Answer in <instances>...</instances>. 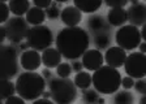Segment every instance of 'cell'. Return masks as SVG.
Here are the masks:
<instances>
[{
  "mask_svg": "<svg viewBox=\"0 0 146 104\" xmlns=\"http://www.w3.org/2000/svg\"><path fill=\"white\" fill-rule=\"evenodd\" d=\"M117 47H120L124 51H133L138 47L142 39L138 28L132 26V25H124L116 31L115 35Z\"/></svg>",
  "mask_w": 146,
  "mask_h": 104,
  "instance_id": "7",
  "label": "cell"
},
{
  "mask_svg": "<svg viewBox=\"0 0 146 104\" xmlns=\"http://www.w3.org/2000/svg\"><path fill=\"white\" fill-rule=\"evenodd\" d=\"M42 77L44 78V80H51V78H52L51 70H50V69H47V68H46V69H43V70H42Z\"/></svg>",
  "mask_w": 146,
  "mask_h": 104,
  "instance_id": "35",
  "label": "cell"
},
{
  "mask_svg": "<svg viewBox=\"0 0 146 104\" xmlns=\"http://www.w3.org/2000/svg\"><path fill=\"white\" fill-rule=\"evenodd\" d=\"M60 8L58 7V3H51V5L44 9V13H46V17H48L50 20H56L60 16Z\"/></svg>",
  "mask_w": 146,
  "mask_h": 104,
  "instance_id": "27",
  "label": "cell"
},
{
  "mask_svg": "<svg viewBox=\"0 0 146 104\" xmlns=\"http://www.w3.org/2000/svg\"><path fill=\"white\" fill-rule=\"evenodd\" d=\"M5 29H4V26H1L0 25V46L3 44V42L5 40Z\"/></svg>",
  "mask_w": 146,
  "mask_h": 104,
  "instance_id": "37",
  "label": "cell"
},
{
  "mask_svg": "<svg viewBox=\"0 0 146 104\" xmlns=\"http://www.w3.org/2000/svg\"><path fill=\"white\" fill-rule=\"evenodd\" d=\"M18 73V55L13 46H0V81H11Z\"/></svg>",
  "mask_w": 146,
  "mask_h": 104,
  "instance_id": "5",
  "label": "cell"
},
{
  "mask_svg": "<svg viewBox=\"0 0 146 104\" xmlns=\"http://www.w3.org/2000/svg\"><path fill=\"white\" fill-rule=\"evenodd\" d=\"M16 92L24 100H36L46 89V80L35 72H25L17 77Z\"/></svg>",
  "mask_w": 146,
  "mask_h": 104,
  "instance_id": "2",
  "label": "cell"
},
{
  "mask_svg": "<svg viewBox=\"0 0 146 104\" xmlns=\"http://www.w3.org/2000/svg\"><path fill=\"white\" fill-rule=\"evenodd\" d=\"M88 26L93 33L98 34V33H106L108 30V24L107 21L98 14H90L88 18Z\"/></svg>",
  "mask_w": 146,
  "mask_h": 104,
  "instance_id": "17",
  "label": "cell"
},
{
  "mask_svg": "<svg viewBox=\"0 0 146 104\" xmlns=\"http://www.w3.org/2000/svg\"><path fill=\"white\" fill-rule=\"evenodd\" d=\"M138 48H140V53H143V55H145V52H146V44H145V42H141L140 44H138Z\"/></svg>",
  "mask_w": 146,
  "mask_h": 104,
  "instance_id": "38",
  "label": "cell"
},
{
  "mask_svg": "<svg viewBox=\"0 0 146 104\" xmlns=\"http://www.w3.org/2000/svg\"><path fill=\"white\" fill-rule=\"evenodd\" d=\"M20 63H21V66L24 68L26 72H34L40 66V64H42V56L39 55L38 51H34V49H25V51L21 53Z\"/></svg>",
  "mask_w": 146,
  "mask_h": 104,
  "instance_id": "12",
  "label": "cell"
},
{
  "mask_svg": "<svg viewBox=\"0 0 146 104\" xmlns=\"http://www.w3.org/2000/svg\"><path fill=\"white\" fill-rule=\"evenodd\" d=\"M82 100L85 101L86 104H98V100H99V95L95 90H82Z\"/></svg>",
  "mask_w": 146,
  "mask_h": 104,
  "instance_id": "25",
  "label": "cell"
},
{
  "mask_svg": "<svg viewBox=\"0 0 146 104\" xmlns=\"http://www.w3.org/2000/svg\"><path fill=\"white\" fill-rule=\"evenodd\" d=\"M5 37L13 44H20L26 39V34L29 31V24L24 17H11L5 22Z\"/></svg>",
  "mask_w": 146,
  "mask_h": 104,
  "instance_id": "8",
  "label": "cell"
},
{
  "mask_svg": "<svg viewBox=\"0 0 146 104\" xmlns=\"http://www.w3.org/2000/svg\"><path fill=\"white\" fill-rule=\"evenodd\" d=\"M9 13H11V11H9L8 4L4 1H0V25L9 20Z\"/></svg>",
  "mask_w": 146,
  "mask_h": 104,
  "instance_id": "28",
  "label": "cell"
},
{
  "mask_svg": "<svg viewBox=\"0 0 146 104\" xmlns=\"http://www.w3.org/2000/svg\"><path fill=\"white\" fill-rule=\"evenodd\" d=\"M98 104H104V99L103 98H99V100H98Z\"/></svg>",
  "mask_w": 146,
  "mask_h": 104,
  "instance_id": "41",
  "label": "cell"
},
{
  "mask_svg": "<svg viewBox=\"0 0 146 104\" xmlns=\"http://www.w3.org/2000/svg\"><path fill=\"white\" fill-rule=\"evenodd\" d=\"M42 98H43V99H48V98H51V94H50V91H43Z\"/></svg>",
  "mask_w": 146,
  "mask_h": 104,
  "instance_id": "39",
  "label": "cell"
},
{
  "mask_svg": "<svg viewBox=\"0 0 146 104\" xmlns=\"http://www.w3.org/2000/svg\"><path fill=\"white\" fill-rule=\"evenodd\" d=\"M133 87L136 89L137 92H140V94H142V95L146 94V81L143 80V78H141V80H137L136 82H134Z\"/></svg>",
  "mask_w": 146,
  "mask_h": 104,
  "instance_id": "30",
  "label": "cell"
},
{
  "mask_svg": "<svg viewBox=\"0 0 146 104\" xmlns=\"http://www.w3.org/2000/svg\"><path fill=\"white\" fill-rule=\"evenodd\" d=\"M145 100H146V99H145V96H143V95H142V98L140 99V104H145Z\"/></svg>",
  "mask_w": 146,
  "mask_h": 104,
  "instance_id": "40",
  "label": "cell"
},
{
  "mask_svg": "<svg viewBox=\"0 0 146 104\" xmlns=\"http://www.w3.org/2000/svg\"><path fill=\"white\" fill-rule=\"evenodd\" d=\"M127 18L132 26H143L146 21V5L143 3L132 4L127 9Z\"/></svg>",
  "mask_w": 146,
  "mask_h": 104,
  "instance_id": "11",
  "label": "cell"
},
{
  "mask_svg": "<svg viewBox=\"0 0 146 104\" xmlns=\"http://www.w3.org/2000/svg\"><path fill=\"white\" fill-rule=\"evenodd\" d=\"M9 11L15 14V17H22L30 9V1L27 0H11L8 3Z\"/></svg>",
  "mask_w": 146,
  "mask_h": 104,
  "instance_id": "20",
  "label": "cell"
},
{
  "mask_svg": "<svg viewBox=\"0 0 146 104\" xmlns=\"http://www.w3.org/2000/svg\"><path fill=\"white\" fill-rule=\"evenodd\" d=\"M73 83L76 86L77 89L81 90H88L90 89L91 86V74L88 73V72H78V73L74 76V80H73Z\"/></svg>",
  "mask_w": 146,
  "mask_h": 104,
  "instance_id": "21",
  "label": "cell"
},
{
  "mask_svg": "<svg viewBox=\"0 0 146 104\" xmlns=\"http://www.w3.org/2000/svg\"><path fill=\"white\" fill-rule=\"evenodd\" d=\"M16 94V85L12 81H0V99L7 100Z\"/></svg>",
  "mask_w": 146,
  "mask_h": 104,
  "instance_id": "22",
  "label": "cell"
},
{
  "mask_svg": "<svg viewBox=\"0 0 146 104\" xmlns=\"http://www.w3.org/2000/svg\"><path fill=\"white\" fill-rule=\"evenodd\" d=\"M26 22L27 24L33 25V26H39L43 25V21L46 20V13L44 9L36 8V7H31L30 9L27 11L26 13Z\"/></svg>",
  "mask_w": 146,
  "mask_h": 104,
  "instance_id": "19",
  "label": "cell"
},
{
  "mask_svg": "<svg viewBox=\"0 0 146 104\" xmlns=\"http://www.w3.org/2000/svg\"><path fill=\"white\" fill-rule=\"evenodd\" d=\"M112 103L113 104H134V96L128 90L117 91L112 99Z\"/></svg>",
  "mask_w": 146,
  "mask_h": 104,
  "instance_id": "23",
  "label": "cell"
},
{
  "mask_svg": "<svg viewBox=\"0 0 146 104\" xmlns=\"http://www.w3.org/2000/svg\"><path fill=\"white\" fill-rule=\"evenodd\" d=\"M54 42V34L46 25L33 26L26 34V44L34 51H44L50 48Z\"/></svg>",
  "mask_w": 146,
  "mask_h": 104,
  "instance_id": "6",
  "label": "cell"
},
{
  "mask_svg": "<svg viewBox=\"0 0 146 104\" xmlns=\"http://www.w3.org/2000/svg\"><path fill=\"white\" fill-rule=\"evenodd\" d=\"M51 3L52 1H50V0H34V7L40 8V9H47L51 5Z\"/></svg>",
  "mask_w": 146,
  "mask_h": 104,
  "instance_id": "32",
  "label": "cell"
},
{
  "mask_svg": "<svg viewBox=\"0 0 146 104\" xmlns=\"http://www.w3.org/2000/svg\"><path fill=\"white\" fill-rule=\"evenodd\" d=\"M123 66L128 77L133 80H141L146 74V56L140 52H132L131 55H127Z\"/></svg>",
  "mask_w": 146,
  "mask_h": 104,
  "instance_id": "9",
  "label": "cell"
},
{
  "mask_svg": "<svg viewBox=\"0 0 146 104\" xmlns=\"http://www.w3.org/2000/svg\"><path fill=\"white\" fill-rule=\"evenodd\" d=\"M103 55L102 52L98 49H88V51L82 55L81 57V64L89 72H95L98 70L100 66H103Z\"/></svg>",
  "mask_w": 146,
  "mask_h": 104,
  "instance_id": "10",
  "label": "cell"
},
{
  "mask_svg": "<svg viewBox=\"0 0 146 104\" xmlns=\"http://www.w3.org/2000/svg\"><path fill=\"white\" fill-rule=\"evenodd\" d=\"M120 83H121V74L119 73L117 69L108 65L100 66L91 76V85H94V90L99 94H115L120 89Z\"/></svg>",
  "mask_w": 146,
  "mask_h": 104,
  "instance_id": "3",
  "label": "cell"
},
{
  "mask_svg": "<svg viewBox=\"0 0 146 104\" xmlns=\"http://www.w3.org/2000/svg\"><path fill=\"white\" fill-rule=\"evenodd\" d=\"M103 59L108 66L117 69V68H121L124 65L125 59H127V52L120 47H110V48H107Z\"/></svg>",
  "mask_w": 146,
  "mask_h": 104,
  "instance_id": "13",
  "label": "cell"
},
{
  "mask_svg": "<svg viewBox=\"0 0 146 104\" xmlns=\"http://www.w3.org/2000/svg\"><path fill=\"white\" fill-rule=\"evenodd\" d=\"M133 85H134V80L133 78H131V77H124V78H121V83H120V86H123L124 87V90H131L133 89Z\"/></svg>",
  "mask_w": 146,
  "mask_h": 104,
  "instance_id": "31",
  "label": "cell"
},
{
  "mask_svg": "<svg viewBox=\"0 0 146 104\" xmlns=\"http://www.w3.org/2000/svg\"><path fill=\"white\" fill-rule=\"evenodd\" d=\"M137 3H140L138 0H132V4H137Z\"/></svg>",
  "mask_w": 146,
  "mask_h": 104,
  "instance_id": "42",
  "label": "cell"
},
{
  "mask_svg": "<svg viewBox=\"0 0 146 104\" xmlns=\"http://www.w3.org/2000/svg\"><path fill=\"white\" fill-rule=\"evenodd\" d=\"M56 49L60 52L61 57L67 60H78L88 51L90 44L88 31L82 28H64L56 35Z\"/></svg>",
  "mask_w": 146,
  "mask_h": 104,
  "instance_id": "1",
  "label": "cell"
},
{
  "mask_svg": "<svg viewBox=\"0 0 146 104\" xmlns=\"http://www.w3.org/2000/svg\"><path fill=\"white\" fill-rule=\"evenodd\" d=\"M4 104H25V100L22 98H20V96H11V98H8L5 101H4Z\"/></svg>",
  "mask_w": 146,
  "mask_h": 104,
  "instance_id": "33",
  "label": "cell"
},
{
  "mask_svg": "<svg viewBox=\"0 0 146 104\" xmlns=\"http://www.w3.org/2000/svg\"><path fill=\"white\" fill-rule=\"evenodd\" d=\"M33 104H55L54 101H51L50 99H36V100L33 101Z\"/></svg>",
  "mask_w": 146,
  "mask_h": 104,
  "instance_id": "36",
  "label": "cell"
},
{
  "mask_svg": "<svg viewBox=\"0 0 146 104\" xmlns=\"http://www.w3.org/2000/svg\"><path fill=\"white\" fill-rule=\"evenodd\" d=\"M73 5L81 13L94 14V12H97L102 7V1H98V0H74Z\"/></svg>",
  "mask_w": 146,
  "mask_h": 104,
  "instance_id": "18",
  "label": "cell"
},
{
  "mask_svg": "<svg viewBox=\"0 0 146 104\" xmlns=\"http://www.w3.org/2000/svg\"><path fill=\"white\" fill-rule=\"evenodd\" d=\"M72 72H76V73H78V72H81L82 69H84V66H82L81 61H77V60H74V61L72 63Z\"/></svg>",
  "mask_w": 146,
  "mask_h": 104,
  "instance_id": "34",
  "label": "cell"
},
{
  "mask_svg": "<svg viewBox=\"0 0 146 104\" xmlns=\"http://www.w3.org/2000/svg\"><path fill=\"white\" fill-rule=\"evenodd\" d=\"M56 73L59 78H69V76L72 74V66L68 63H60L56 66Z\"/></svg>",
  "mask_w": 146,
  "mask_h": 104,
  "instance_id": "26",
  "label": "cell"
},
{
  "mask_svg": "<svg viewBox=\"0 0 146 104\" xmlns=\"http://www.w3.org/2000/svg\"><path fill=\"white\" fill-rule=\"evenodd\" d=\"M48 89L55 104H72L77 99V87L69 78H51Z\"/></svg>",
  "mask_w": 146,
  "mask_h": 104,
  "instance_id": "4",
  "label": "cell"
},
{
  "mask_svg": "<svg viewBox=\"0 0 146 104\" xmlns=\"http://www.w3.org/2000/svg\"><path fill=\"white\" fill-rule=\"evenodd\" d=\"M104 4L110 8H124L128 4V0H106Z\"/></svg>",
  "mask_w": 146,
  "mask_h": 104,
  "instance_id": "29",
  "label": "cell"
},
{
  "mask_svg": "<svg viewBox=\"0 0 146 104\" xmlns=\"http://www.w3.org/2000/svg\"><path fill=\"white\" fill-rule=\"evenodd\" d=\"M0 104H4V103H3V100H1V99H0Z\"/></svg>",
  "mask_w": 146,
  "mask_h": 104,
  "instance_id": "43",
  "label": "cell"
},
{
  "mask_svg": "<svg viewBox=\"0 0 146 104\" xmlns=\"http://www.w3.org/2000/svg\"><path fill=\"white\" fill-rule=\"evenodd\" d=\"M60 63H61V55L56 48L50 47V48H47V49L43 51L42 64L44 65L47 69H50V68H56Z\"/></svg>",
  "mask_w": 146,
  "mask_h": 104,
  "instance_id": "16",
  "label": "cell"
},
{
  "mask_svg": "<svg viewBox=\"0 0 146 104\" xmlns=\"http://www.w3.org/2000/svg\"><path fill=\"white\" fill-rule=\"evenodd\" d=\"M61 22L67 25V28H74L81 22L82 13L74 5H67L60 12Z\"/></svg>",
  "mask_w": 146,
  "mask_h": 104,
  "instance_id": "14",
  "label": "cell"
},
{
  "mask_svg": "<svg viewBox=\"0 0 146 104\" xmlns=\"http://www.w3.org/2000/svg\"><path fill=\"white\" fill-rule=\"evenodd\" d=\"M110 43H111V39H110L108 33H98L94 35V44L98 51L99 49L108 48Z\"/></svg>",
  "mask_w": 146,
  "mask_h": 104,
  "instance_id": "24",
  "label": "cell"
},
{
  "mask_svg": "<svg viewBox=\"0 0 146 104\" xmlns=\"http://www.w3.org/2000/svg\"><path fill=\"white\" fill-rule=\"evenodd\" d=\"M127 21V11L124 8H111L108 14H107V24L111 25V26L121 28L125 25Z\"/></svg>",
  "mask_w": 146,
  "mask_h": 104,
  "instance_id": "15",
  "label": "cell"
}]
</instances>
